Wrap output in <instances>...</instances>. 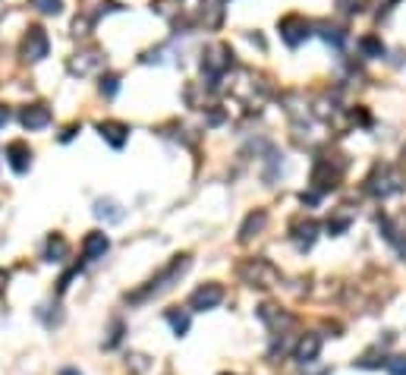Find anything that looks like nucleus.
Returning a JSON list of instances; mask_svg holds the SVG:
<instances>
[{"instance_id":"1","label":"nucleus","mask_w":406,"mask_h":375,"mask_svg":"<svg viewBox=\"0 0 406 375\" xmlns=\"http://www.w3.org/2000/svg\"><path fill=\"white\" fill-rule=\"evenodd\" d=\"M186 268H189V255H177V259H173V262H170L167 268L158 275V278H151L145 287H139V290L126 293V300H129V303H145V300H151V297H158V293L170 290V287H173V281H180L186 275Z\"/></svg>"},{"instance_id":"2","label":"nucleus","mask_w":406,"mask_h":375,"mask_svg":"<svg viewBox=\"0 0 406 375\" xmlns=\"http://www.w3.org/2000/svg\"><path fill=\"white\" fill-rule=\"evenodd\" d=\"M239 278L252 287H274L281 275H277V268H274L268 259H249V262L239 268Z\"/></svg>"},{"instance_id":"3","label":"nucleus","mask_w":406,"mask_h":375,"mask_svg":"<svg viewBox=\"0 0 406 375\" xmlns=\"http://www.w3.org/2000/svg\"><path fill=\"white\" fill-rule=\"evenodd\" d=\"M403 186V177H400L394 167H375V173H372L369 180V193L372 195H381V199H387L391 193H397V189Z\"/></svg>"},{"instance_id":"4","label":"nucleus","mask_w":406,"mask_h":375,"mask_svg":"<svg viewBox=\"0 0 406 375\" xmlns=\"http://www.w3.org/2000/svg\"><path fill=\"white\" fill-rule=\"evenodd\" d=\"M47 47H51V41H47L45 29L32 25V29L25 32V38H23V61H29V63L45 61V57H47Z\"/></svg>"},{"instance_id":"5","label":"nucleus","mask_w":406,"mask_h":375,"mask_svg":"<svg viewBox=\"0 0 406 375\" xmlns=\"http://www.w3.org/2000/svg\"><path fill=\"white\" fill-rule=\"evenodd\" d=\"M230 67H233V54H230V47H224V45L205 51V57H202V69H205L211 79H217V76Z\"/></svg>"},{"instance_id":"6","label":"nucleus","mask_w":406,"mask_h":375,"mask_svg":"<svg viewBox=\"0 0 406 375\" xmlns=\"http://www.w3.org/2000/svg\"><path fill=\"white\" fill-rule=\"evenodd\" d=\"M221 300H224V287L221 284H202L199 290H192L189 306L195 309V312H205V309H215Z\"/></svg>"},{"instance_id":"7","label":"nucleus","mask_w":406,"mask_h":375,"mask_svg":"<svg viewBox=\"0 0 406 375\" xmlns=\"http://www.w3.org/2000/svg\"><path fill=\"white\" fill-rule=\"evenodd\" d=\"M107 249H111L107 233H101V231L85 233V240H82V262H98V259H104Z\"/></svg>"},{"instance_id":"8","label":"nucleus","mask_w":406,"mask_h":375,"mask_svg":"<svg viewBox=\"0 0 406 375\" xmlns=\"http://www.w3.org/2000/svg\"><path fill=\"white\" fill-rule=\"evenodd\" d=\"M281 35H284V41H287L290 47H296L299 41H306L312 32H309V23H306V19H299V16H287V19L281 23Z\"/></svg>"},{"instance_id":"9","label":"nucleus","mask_w":406,"mask_h":375,"mask_svg":"<svg viewBox=\"0 0 406 375\" xmlns=\"http://www.w3.org/2000/svg\"><path fill=\"white\" fill-rule=\"evenodd\" d=\"M318 353H321V338L318 334H303L296 341V350H293V360L299 363H315Z\"/></svg>"},{"instance_id":"10","label":"nucleus","mask_w":406,"mask_h":375,"mask_svg":"<svg viewBox=\"0 0 406 375\" xmlns=\"http://www.w3.org/2000/svg\"><path fill=\"white\" fill-rule=\"evenodd\" d=\"M7 161L16 173H25L29 171V161H32V151L25 142H10L7 145Z\"/></svg>"},{"instance_id":"11","label":"nucleus","mask_w":406,"mask_h":375,"mask_svg":"<svg viewBox=\"0 0 406 375\" xmlns=\"http://www.w3.org/2000/svg\"><path fill=\"white\" fill-rule=\"evenodd\" d=\"M51 123V111H47L45 105H32L23 111V127L25 129H41Z\"/></svg>"},{"instance_id":"12","label":"nucleus","mask_w":406,"mask_h":375,"mask_svg":"<svg viewBox=\"0 0 406 375\" xmlns=\"http://www.w3.org/2000/svg\"><path fill=\"white\" fill-rule=\"evenodd\" d=\"M101 136L107 139V142L114 145V149H123L126 145V139H129V127H123V123H114V120H107V123H101Z\"/></svg>"},{"instance_id":"13","label":"nucleus","mask_w":406,"mask_h":375,"mask_svg":"<svg viewBox=\"0 0 406 375\" xmlns=\"http://www.w3.org/2000/svg\"><path fill=\"white\" fill-rule=\"evenodd\" d=\"M268 224V215L265 211H252L249 218H246V224H243V231H239V240H252V237H255V233L261 231V227Z\"/></svg>"},{"instance_id":"14","label":"nucleus","mask_w":406,"mask_h":375,"mask_svg":"<svg viewBox=\"0 0 406 375\" xmlns=\"http://www.w3.org/2000/svg\"><path fill=\"white\" fill-rule=\"evenodd\" d=\"M47 262H63V259H67L70 255V243L63 240V237H60V233H54L51 240H47Z\"/></svg>"},{"instance_id":"15","label":"nucleus","mask_w":406,"mask_h":375,"mask_svg":"<svg viewBox=\"0 0 406 375\" xmlns=\"http://www.w3.org/2000/svg\"><path fill=\"white\" fill-rule=\"evenodd\" d=\"M315 233H318L315 221H306V224H299V227H296V233H293L296 246H299V249H309L312 243H315Z\"/></svg>"},{"instance_id":"16","label":"nucleus","mask_w":406,"mask_h":375,"mask_svg":"<svg viewBox=\"0 0 406 375\" xmlns=\"http://www.w3.org/2000/svg\"><path fill=\"white\" fill-rule=\"evenodd\" d=\"M259 315L265 319L268 325H271L274 331H281V328H287V325H293V319H290V315L274 312V306H261V309H259Z\"/></svg>"},{"instance_id":"17","label":"nucleus","mask_w":406,"mask_h":375,"mask_svg":"<svg viewBox=\"0 0 406 375\" xmlns=\"http://www.w3.org/2000/svg\"><path fill=\"white\" fill-rule=\"evenodd\" d=\"M221 16H224L221 0H208V3H202V19H205V25H211V29H215V25L221 23Z\"/></svg>"},{"instance_id":"18","label":"nucleus","mask_w":406,"mask_h":375,"mask_svg":"<svg viewBox=\"0 0 406 375\" xmlns=\"http://www.w3.org/2000/svg\"><path fill=\"white\" fill-rule=\"evenodd\" d=\"M95 215H98V218H107V221H120V218H123V211H120L117 202H98L95 205Z\"/></svg>"},{"instance_id":"19","label":"nucleus","mask_w":406,"mask_h":375,"mask_svg":"<svg viewBox=\"0 0 406 375\" xmlns=\"http://www.w3.org/2000/svg\"><path fill=\"white\" fill-rule=\"evenodd\" d=\"M82 57H85L82 63H73V73H82V76H85V73H92V69L101 63V54H98V51H89V54H82Z\"/></svg>"},{"instance_id":"20","label":"nucleus","mask_w":406,"mask_h":375,"mask_svg":"<svg viewBox=\"0 0 406 375\" xmlns=\"http://www.w3.org/2000/svg\"><path fill=\"white\" fill-rule=\"evenodd\" d=\"M167 322L173 325V334H177V338H183L186 331H189V315L186 312H167Z\"/></svg>"},{"instance_id":"21","label":"nucleus","mask_w":406,"mask_h":375,"mask_svg":"<svg viewBox=\"0 0 406 375\" xmlns=\"http://www.w3.org/2000/svg\"><path fill=\"white\" fill-rule=\"evenodd\" d=\"M32 7L45 16H57L63 10V0H32Z\"/></svg>"},{"instance_id":"22","label":"nucleus","mask_w":406,"mask_h":375,"mask_svg":"<svg viewBox=\"0 0 406 375\" xmlns=\"http://www.w3.org/2000/svg\"><path fill=\"white\" fill-rule=\"evenodd\" d=\"M362 51L369 54V57H381V54H384V45L378 41V38H362Z\"/></svg>"},{"instance_id":"23","label":"nucleus","mask_w":406,"mask_h":375,"mask_svg":"<svg viewBox=\"0 0 406 375\" xmlns=\"http://www.w3.org/2000/svg\"><path fill=\"white\" fill-rule=\"evenodd\" d=\"M384 369L391 375H406V356H391V360L384 363Z\"/></svg>"},{"instance_id":"24","label":"nucleus","mask_w":406,"mask_h":375,"mask_svg":"<svg viewBox=\"0 0 406 375\" xmlns=\"http://www.w3.org/2000/svg\"><path fill=\"white\" fill-rule=\"evenodd\" d=\"M101 92H104L107 98L117 95V76H107V79H101Z\"/></svg>"},{"instance_id":"25","label":"nucleus","mask_w":406,"mask_h":375,"mask_svg":"<svg viewBox=\"0 0 406 375\" xmlns=\"http://www.w3.org/2000/svg\"><path fill=\"white\" fill-rule=\"evenodd\" d=\"M337 3H340V10H343V13H359L365 0H337Z\"/></svg>"},{"instance_id":"26","label":"nucleus","mask_w":406,"mask_h":375,"mask_svg":"<svg viewBox=\"0 0 406 375\" xmlns=\"http://www.w3.org/2000/svg\"><path fill=\"white\" fill-rule=\"evenodd\" d=\"M321 38H325L328 45H331V41H334V45H340V41H343V35H340V29H325V32H321Z\"/></svg>"},{"instance_id":"27","label":"nucleus","mask_w":406,"mask_h":375,"mask_svg":"<svg viewBox=\"0 0 406 375\" xmlns=\"http://www.w3.org/2000/svg\"><path fill=\"white\" fill-rule=\"evenodd\" d=\"M7 120H10V111L7 107H0V127H7Z\"/></svg>"},{"instance_id":"28","label":"nucleus","mask_w":406,"mask_h":375,"mask_svg":"<svg viewBox=\"0 0 406 375\" xmlns=\"http://www.w3.org/2000/svg\"><path fill=\"white\" fill-rule=\"evenodd\" d=\"M394 3H397V0H378V7H381V10H391Z\"/></svg>"},{"instance_id":"29","label":"nucleus","mask_w":406,"mask_h":375,"mask_svg":"<svg viewBox=\"0 0 406 375\" xmlns=\"http://www.w3.org/2000/svg\"><path fill=\"white\" fill-rule=\"evenodd\" d=\"M60 375H82L79 369H60Z\"/></svg>"}]
</instances>
